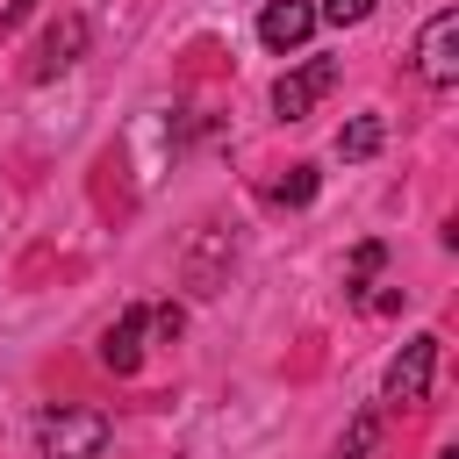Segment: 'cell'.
Here are the masks:
<instances>
[{
  "label": "cell",
  "mask_w": 459,
  "mask_h": 459,
  "mask_svg": "<svg viewBox=\"0 0 459 459\" xmlns=\"http://www.w3.org/2000/svg\"><path fill=\"white\" fill-rule=\"evenodd\" d=\"M430 373H437V337L423 330V337H409V344L394 351V366H387V402H394V409H416V402L430 394Z\"/></svg>",
  "instance_id": "cell-3"
},
{
  "label": "cell",
  "mask_w": 459,
  "mask_h": 459,
  "mask_svg": "<svg viewBox=\"0 0 459 459\" xmlns=\"http://www.w3.org/2000/svg\"><path fill=\"white\" fill-rule=\"evenodd\" d=\"M373 445H380V416L366 409V416H351V430L337 437V452H330V459H373Z\"/></svg>",
  "instance_id": "cell-9"
},
{
  "label": "cell",
  "mask_w": 459,
  "mask_h": 459,
  "mask_svg": "<svg viewBox=\"0 0 459 459\" xmlns=\"http://www.w3.org/2000/svg\"><path fill=\"white\" fill-rule=\"evenodd\" d=\"M308 36H316V7H308V0H273V7L258 14V43H265V50H280V57H287V50H301Z\"/></svg>",
  "instance_id": "cell-7"
},
{
  "label": "cell",
  "mask_w": 459,
  "mask_h": 459,
  "mask_svg": "<svg viewBox=\"0 0 459 459\" xmlns=\"http://www.w3.org/2000/svg\"><path fill=\"white\" fill-rule=\"evenodd\" d=\"M416 72H423L430 86H452V79H459V14H452V7L423 22V43H416Z\"/></svg>",
  "instance_id": "cell-4"
},
{
  "label": "cell",
  "mask_w": 459,
  "mask_h": 459,
  "mask_svg": "<svg viewBox=\"0 0 459 459\" xmlns=\"http://www.w3.org/2000/svg\"><path fill=\"white\" fill-rule=\"evenodd\" d=\"M308 194H316V165H294V172L273 186V201H280V208H301Z\"/></svg>",
  "instance_id": "cell-10"
},
{
  "label": "cell",
  "mask_w": 459,
  "mask_h": 459,
  "mask_svg": "<svg viewBox=\"0 0 459 459\" xmlns=\"http://www.w3.org/2000/svg\"><path fill=\"white\" fill-rule=\"evenodd\" d=\"M36 437H43V459H100L108 452V416L100 409H43Z\"/></svg>",
  "instance_id": "cell-1"
},
{
  "label": "cell",
  "mask_w": 459,
  "mask_h": 459,
  "mask_svg": "<svg viewBox=\"0 0 459 459\" xmlns=\"http://www.w3.org/2000/svg\"><path fill=\"white\" fill-rule=\"evenodd\" d=\"M330 86H337V57H308V65L280 72V86H273V115H280V122H301Z\"/></svg>",
  "instance_id": "cell-2"
},
{
  "label": "cell",
  "mask_w": 459,
  "mask_h": 459,
  "mask_svg": "<svg viewBox=\"0 0 459 459\" xmlns=\"http://www.w3.org/2000/svg\"><path fill=\"white\" fill-rule=\"evenodd\" d=\"M29 14H36V0H14V7H7V22H29Z\"/></svg>",
  "instance_id": "cell-14"
},
{
  "label": "cell",
  "mask_w": 459,
  "mask_h": 459,
  "mask_svg": "<svg viewBox=\"0 0 459 459\" xmlns=\"http://www.w3.org/2000/svg\"><path fill=\"white\" fill-rule=\"evenodd\" d=\"M79 50H86V22H79V14L50 22V29H43V43H36V57H29V79H57V72H72V65H79Z\"/></svg>",
  "instance_id": "cell-5"
},
{
  "label": "cell",
  "mask_w": 459,
  "mask_h": 459,
  "mask_svg": "<svg viewBox=\"0 0 459 459\" xmlns=\"http://www.w3.org/2000/svg\"><path fill=\"white\" fill-rule=\"evenodd\" d=\"M151 330H158V337H165V344H172V337H179V330H186V316H179V308H172V301H165V308H151Z\"/></svg>",
  "instance_id": "cell-13"
},
{
  "label": "cell",
  "mask_w": 459,
  "mask_h": 459,
  "mask_svg": "<svg viewBox=\"0 0 459 459\" xmlns=\"http://www.w3.org/2000/svg\"><path fill=\"white\" fill-rule=\"evenodd\" d=\"M380 258H387V251H380V244H359V251H351V280H344V287H351V294H359V301H366V280H373V273H380Z\"/></svg>",
  "instance_id": "cell-11"
},
{
  "label": "cell",
  "mask_w": 459,
  "mask_h": 459,
  "mask_svg": "<svg viewBox=\"0 0 459 459\" xmlns=\"http://www.w3.org/2000/svg\"><path fill=\"white\" fill-rule=\"evenodd\" d=\"M373 14V0H323L316 7V22H337V29H351V22H366Z\"/></svg>",
  "instance_id": "cell-12"
},
{
  "label": "cell",
  "mask_w": 459,
  "mask_h": 459,
  "mask_svg": "<svg viewBox=\"0 0 459 459\" xmlns=\"http://www.w3.org/2000/svg\"><path fill=\"white\" fill-rule=\"evenodd\" d=\"M143 337H151V308H122L100 337V366L108 373H136L143 366Z\"/></svg>",
  "instance_id": "cell-6"
},
{
  "label": "cell",
  "mask_w": 459,
  "mask_h": 459,
  "mask_svg": "<svg viewBox=\"0 0 459 459\" xmlns=\"http://www.w3.org/2000/svg\"><path fill=\"white\" fill-rule=\"evenodd\" d=\"M380 136H387V129H380V115H351V122L337 129V158H373V151H380Z\"/></svg>",
  "instance_id": "cell-8"
}]
</instances>
